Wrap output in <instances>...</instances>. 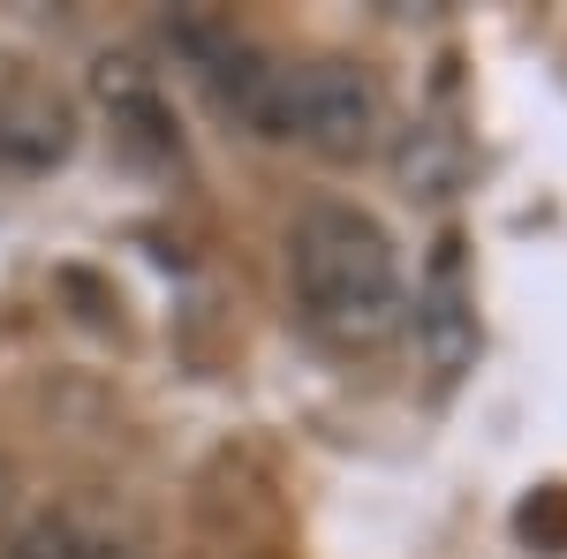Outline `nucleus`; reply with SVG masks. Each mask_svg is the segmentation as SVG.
Returning <instances> with one entry per match:
<instances>
[{
    "instance_id": "7ed1b4c3",
    "label": "nucleus",
    "mask_w": 567,
    "mask_h": 559,
    "mask_svg": "<svg viewBox=\"0 0 567 559\" xmlns=\"http://www.w3.org/2000/svg\"><path fill=\"white\" fill-rule=\"evenodd\" d=\"M477 280H470V258H462V235H439L432 265L416 280V348L432 363L439 386H454L470 363H477Z\"/></svg>"
},
{
    "instance_id": "423d86ee",
    "label": "nucleus",
    "mask_w": 567,
    "mask_h": 559,
    "mask_svg": "<svg viewBox=\"0 0 567 559\" xmlns=\"http://www.w3.org/2000/svg\"><path fill=\"white\" fill-rule=\"evenodd\" d=\"M0 507H8V476H0Z\"/></svg>"
},
{
    "instance_id": "39448f33",
    "label": "nucleus",
    "mask_w": 567,
    "mask_h": 559,
    "mask_svg": "<svg viewBox=\"0 0 567 559\" xmlns=\"http://www.w3.org/2000/svg\"><path fill=\"white\" fill-rule=\"evenodd\" d=\"M0 152L8 159H61L69 152L61 106H16V99H0Z\"/></svg>"
},
{
    "instance_id": "f03ea898",
    "label": "nucleus",
    "mask_w": 567,
    "mask_h": 559,
    "mask_svg": "<svg viewBox=\"0 0 567 559\" xmlns=\"http://www.w3.org/2000/svg\"><path fill=\"white\" fill-rule=\"evenodd\" d=\"M250 136L272 144H303L318 159H363L386 136V99L355 61H272L250 106Z\"/></svg>"
},
{
    "instance_id": "f257e3e1",
    "label": "nucleus",
    "mask_w": 567,
    "mask_h": 559,
    "mask_svg": "<svg viewBox=\"0 0 567 559\" xmlns=\"http://www.w3.org/2000/svg\"><path fill=\"white\" fill-rule=\"evenodd\" d=\"M288 296L310 341L333 355H379L409 325V288L393 235L363 205L341 197H310L288 227Z\"/></svg>"
},
{
    "instance_id": "20e7f679",
    "label": "nucleus",
    "mask_w": 567,
    "mask_h": 559,
    "mask_svg": "<svg viewBox=\"0 0 567 559\" xmlns=\"http://www.w3.org/2000/svg\"><path fill=\"white\" fill-rule=\"evenodd\" d=\"M91 91H99V106L114 114V130H122L130 152L159 159V167H182V130H175V114H167V99H159V84H152V69H136V61H99Z\"/></svg>"
}]
</instances>
